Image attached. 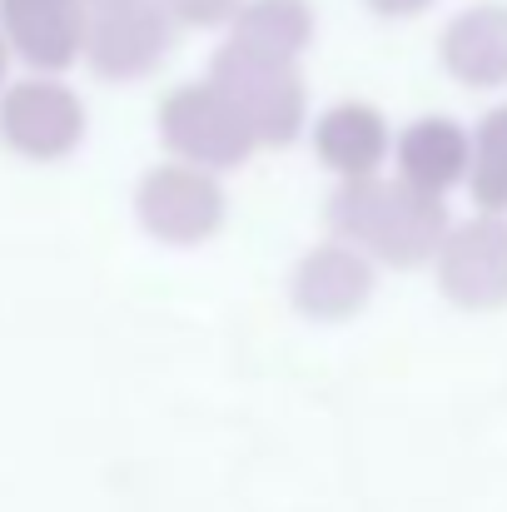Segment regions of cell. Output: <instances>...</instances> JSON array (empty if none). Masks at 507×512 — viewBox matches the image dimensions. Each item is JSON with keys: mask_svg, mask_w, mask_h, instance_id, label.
Segmentation results:
<instances>
[{"mask_svg": "<svg viewBox=\"0 0 507 512\" xmlns=\"http://www.w3.org/2000/svg\"><path fill=\"white\" fill-rule=\"evenodd\" d=\"M209 80L249 115L264 150H289L309 135V85L294 60H264L239 45H219L209 60Z\"/></svg>", "mask_w": 507, "mask_h": 512, "instance_id": "cell-3", "label": "cell"}, {"mask_svg": "<svg viewBox=\"0 0 507 512\" xmlns=\"http://www.w3.org/2000/svg\"><path fill=\"white\" fill-rule=\"evenodd\" d=\"M135 224L165 249H199L229 224V194L219 174L165 160L135 184Z\"/></svg>", "mask_w": 507, "mask_h": 512, "instance_id": "cell-4", "label": "cell"}, {"mask_svg": "<svg viewBox=\"0 0 507 512\" xmlns=\"http://www.w3.org/2000/svg\"><path fill=\"white\" fill-rule=\"evenodd\" d=\"M438 294L463 314L507 309V214H478L453 224L433 259Z\"/></svg>", "mask_w": 507, "mask_h": 512, "instance_id": "cell-6", "label": "cell"}, {"mask_svg": "<svg viewBox=\"0 0 507 512\" xmlns=\"http://www.w3.org/2000/svg\"><path fill=\"white\" fill-rule=\"evenodd\" d=\"M155 130H160V145L169 150V160L209 174L244 170L264 150L249 115L209 75L169 90L160 100V110H155Z\"/></svg>", "mask_w": 507, "mask_h": 512, "instance_id": "cell-2", "label": "cell"}, {"mask_svg": "<svg viewBox=\"0 0 507 512\" xmlns=\"http://www.w3.org/2000/svg\"><path fill=\"white\" fill-rule=\"evenodd\" d=\"M378 264L343 239H324L289 269V304L309 324H348L373 304Z\"/></svg>", "mask_w": 507, "mask_h": 512, "instance_id": "cell-8", "label": "cell"}, {"mask_svg": "<svg viewBox=\"0 0 507 512\" xmlns=\"http://www.w3.org/2000/svg\"><path fill=\"white\" fill-rule=\"evenodd\" d=\"M319 35V15L309 0H244V10L229 25V45L264 55V60H304Z\"/></svg>", "mask_w": 507, "mask_h": 512, "instance_id": "cell-13", "label": "cell"}, {"mask_svg": "<svg viewBox=\"0 0 507 512\" xmlns=\"http://www.w3.org/2000/svg\"><path fill=\"white\" fill-rule=\"evenodd\" d=\"M90 5H120V0H90Z\"/></svg>", "mask_w": 507, "mask_h": 512, "instance_id": "cell-18", "label": "cell"}, {"mask_svg": "<svg viewBox=\"0 0 507 512\" xmlns=\"http://www.w3.org/2000/svg\"><path fill=\"white\" fill-rule=\"evenodd\" d=\"M174 15L160 0H120V5H90V35H85V65L110 80L130 85L165 65L174 45Z\"/></svg>", "mask_w": 507, "mask_h": 512, "instance_id": "cell-7", "label": "cell"}, {"mask_svg": "<svg viewBox=\"0 0 507 512\" xmlns=\"http://www.w3.org/2000/svg\"><path fill=\"white\" fill-rule=\"evenodd\" d=\"M0 30L35 75H60L85 60L90 0H0Z\"/></svg>", "mask_w": 507, "mask_h": 512, "instance_id": "cell-9", "label": "cell"}, {"mask_svg": "<svg viewBox=\"0 0 507 512\" xmlns=\"http://www.w3.org/2000/svg\"><path fill=\"white\" fill-rule=\"evenodd\" d=\"M463 189L478 214H507V100L473 125V170Z\"/></svg>", "mask_w": 507, "mask_h": 512, "instance_id": "cell-14", "label": "cell"}, {"mask_svg": "<svg viewBox=\"0 0 507 512\" xmlns=\"http://www.w3.org/2000/svg\"><path fill=\"white\" fill-rule=\"evenodd\" d=\"M473 170V130L453 115H418L393 140V174L423 194L448 199V189L468 184Z\"/></svg>", "mask_w": 507, "mask_h": 512, "instance_id": "cell-11", "label": "cell"}, {"mask_svg": "<svg viewBox=\"0 0 507 512\" xmlns=\"http://www.w3.org/2000/svg\"><path fill=\"white\" fill-rule=\"evenodd\" d=\"M438 65L463 90H507V5H463L438 35Z\"/></svg>", "mask_w": 507, "mask_h": 512, "instance_id": "cell-12", "label": "cell"}, {"mask_svg": "<svg viewBox=\"0 0 507 512\" xmlns=\"http://www.w3.org/2000/svg\"><path fill=\"white\" fill-rule=\"evenodd\" d=\"M160 5L184 30H219V25H234V15L244 10V0H160Z\"/></svg>", "mask_w": 507, "mask_h": 512, "instance_id": "cell-15", "label": "cell"}, {"mask_svg": "<svg viewBox=\"0 0 507 512\" xmlns=\"http://www.w3.org/2000/svg\"><path fill=\"white\" fill-rule=\"evenodd\" d=\"M393 140L398 135H393L388 115L373 100H334L309 125L314 160L329 174H338V184L383 174V165L393 160Z\"/></svg>", "mask_w": 507, "mask_h": 512, "instance_id": "cell-10", "label": "cell"}, {"mask_svg": "<svg viewBox=\"0 0 507 512\" xmlns=\"http://www.w3.org/2000/svg\"><path fill=\"white\" fill-rule=\"evenodd\" d=\"M329 239L353 244L358 254H368L383 269H423L438 259L453 214L448 199L413 189L398 174H368V179H348L329 194Z\"/></svg>", "mask_w": 507, "mask_h": 512, "instance_id": "cell-1", "label": "cell"}, {"mask_svg": "<svg viewBox=\"0 0 507 512\" xmlns=\"http://www.w3.org/2000/svg\"><path fill=\"white\" fill-rule=\"evenodd\" d=\"M378 20H413V15H423L433 0H363Z\"/></svg>", "mask_w": 507, "mask_h": 512, "instance_id": "cell-16", "label": "cell"}, {"mask_svg": "<svg viewBox=\"0 0 507 512\" xmlns=\"http://www.w3.org/2000/svg\"><path fill=\"white\" fill-rule=\"evenodd\" d=\"M90 110L60 75H30L0 90V145L30 165H60L85 145Z\"/></svg>", "mask_w": 507, "mask_h": 512, "instance_id": "cell-5", "label": "cell"}, {"mask_svg": "<svg viewBox=\"0 0 507 512\" xmlns=\"http://www.w3.org/2000/svg\"><path fill=\"white\" fill-rule=\"evenodd\" d=\"M5 70H10V40H5V30H0V90H5Z\"/></svg>", "mask_w": 507, "mask_h": 512, "instance_id": "cell-17", "label": "cell"}]
</instances>
